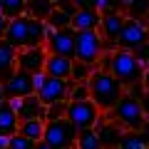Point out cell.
<instances>
[{
  "instance_id": "6da1fadb",
  "label": "cell",
  "mask_w": 149,
  "mask_h": 149,
  "mask_svg": "<svg viewBox=\"0 0 149 149\" xmlns=\"http://www.w3.org/2000/svg\"><path fill=\"white\" fill-rule=\"evenodd\" d=\"M5 42L15 50H27V47H40L45 42V22L35 20L30 15H22L17 20L8 22L5 30Z\"/></svg>"
},
{
  "instance_id": "7a4b0ae2",
  "label": "cell",
  "mask_w": 149,
  "mask_h": 149,
  "mask_svg": "<svg viewBox=\"0 0 149 149\" xmlns=\"http://www.w3.org/2000/svg\"><path fill=\"white\" fill-rule=\"evenodd\" d=\"M87 85H90V100L97 104L100 112H112V107L117 104L124 95V87L109 72H102V70H95L90 74Z\"/></svg>"
},
{
  "instance_id": "3957f363",
  "label": "cell",
  "mask_w": 149,
  "mask_h": 149,
  "mask_svg": "<svg viewBox=\"0 0 149 149\" xmlns=\"http://www.w3.org/2000/svg\"><path fill=\"white\" fill-rule=\"evenodd\" d=\"M107 119H112L122 132H142L144 122H147V117H144V112H142V102L129 97L127 92L122 95V100L117 104L112 107Z\"/></svg>"
},
{
  "instance_id": "277c9868",
  "label": "cell",
  "mask_w": 149,
  "mask_h": 149,
  "mask_svg": "<svg viewBox=\"0 0 149 149\" xmlns=\"http://www.w3.org/2000/svg\"><path fill=\"white\" fill-rule=\"evenodd\" d=\"M109 74L124 87V90H129V87H134V85H142L144 67L134 60L132 52H127V50H114V52H112Z\"/></svg>"
},
{
  "instance_id": "5b68a950",
  "label": "cell",
  "mask_w": 149,
  "mask_h": 149,
  "mask_svg": "<svg viewBox=\"0 0 149 149\" xmlns=\"http://www.w3.org/2000/svg\"><path fill=\"white\" fill-rule=\"evenodd\" d=\"M104 55V42L97 30H87V32H74V62L97 67L100 57Z\"/></svg>"
},
{
  "instance_id": "8992f818",
  "label": "cell",
  "mask_w": 149,
  "mask_h": 149,
  "mask_svg": "<svg viewBox=\"0 0 149 149\" xmlns=\"http://www.w3.org/2000/svg\"><path fill=\"white\" fill-rule=\"evenodd\" d=\"M70 124H72L77 132H85V129H95L102 119V112L97 109V104L92 100L85 102H67V114H65Z\"/></svg>"
},
{
  "instance_id": "52a82bcc",
  "label": "cell",
  "mask_w": 149,
  "mask_h": 149,
  "mask_svg": "<svg viewBox=\"0 0 149 149\" xmlns=\"http://www.w3.org/2000/svg\"><path fill=\"white\" fill-rule=\"evenodd\" d=\"M42 47H45L47 55L74 60V30L72 27L52 30V27L45 25V42H42Z\"/></svg>"
},
{
  "instance_id": "ba28073f",
  "label": "cell",
  "mask_w": 149,
  "mask_h": 149,
  "mask_svg": "<svg viewBox=\"0 0 149 149\" xmlns=\"http://www.w3.org/2000/svg\"><path fill=\"white\" fill-rule=\"evenodd\" d=\"M74 139H77V129H74L67 119L45 122L42 142L47 144L50 149H74Z\"/></svg>"
},
{
  "instance_id": "9c48e42d",
  "label": "cell",
  "mask_w": 149,
  "mask_h": 149,
  "mask_svg": "<svg viewBox=\"0 0 149 149\" xmlns=\"http://www.w3.org/2000/svg\"><path fill=\"white\" fill-rule=\"evenodd\" d=\"M149 42V30L144 27L142 20H132V17H124L122 32L117 37V50H127V52H134L137 47Z\"/></svg>"
},
{
  "instance_id": "30bf717a",
  "label": "cell",
  "mask_w": 149,
  "mask_h": 149,
  "mask_svg": "<svg viewBox=\"0 0 149 149\" xmlns=\"http://www.w3.org/2000/svg\"><path fill=\"white\" fill-rule=\"evenodd\" d=\"M122 25H124V13L122 10H112V13H104L100 20V32L102 42H104V52H114L117 50V37L122 32Z\"/></svg>"
},
{
  "instance_id": "8fae6325",
  "label": "cell",
  "mask_w": 149,
  "mask_h": 149,
  "mask_svg": "<svg viewBox=\"0 0 149 149\" xmlns=\"http://www.w3.org/2000/svg\"><path fill=\"white\" fill-rule=\"evenodd\" d=\"M70 87H72L70 80H55V77H47V74H45V82H42V87L35 92V97L42 102V107L57 104V102H67Z\"/></svg>"
},
{
  "instance_id": "7c38bea8",
  "label": "cell",
  "mask_w": 149,
  "mask_h": 149,
  "mask_svg": "<svg viewBox=\"0 0 149 149\" xmlns=\"http://www.w3.org/2000/svg\"><path fill=\"white\" fill-rule=\"evenodd\" d=\"M3 95H5V100H22V97L35 95V87H32V74L15 70V72H13L10 77L3 82Z\"/></svg>"
},
{
  "instance_id": "4fadbf2b",
  "label": "cell",
  "mask_w": 149,
  "mask_h": 149,
  "mask_svg": "<svg viewBox=\"0 0 149 149\" xmlns=\"http://www.w3.org/2000/svg\"><path fill=\"white\" fill-rule=\"evenodd\" d=\"M45 60H47V52L45 47H27V50H17V57H15V67L20 72L27 74H37L45 70Z\"/></svg>"
},
{
  "instance_id": "5bb4252c",
  "label": "cell",
  "mask_w": 149,
  "mask_h": 149,
  "mask_svg": "<svg viewBox=\"0 0 149 149\" xmlns=\"http://www.w3.org/2000/svg\"><path fill=\"white\" fill-rule=\"evenodd\" d=\"M102 15L97 10H92L90 3H74V15H72V30L74 32H87V30H97L100 27Z\"/></svg>"
},
{
  "instance_id": "9a60e30c",
  "label": "cell",
  "mask_w": 149,
  "mask_h": 149,
  "mask_svg": "<svg viewBox=\"0 0 149 149\" xmlns=\"http://www.w3.org/2000/svg\"><path fill=\"white\" fill-rule=\"evenodd\" d=\"M72 15H74V3H55L45 25L52 27V30H65V27L72 25Z\"/></svg>"
},
{
  "instance_id": "2e32d148",
  "label": "cell",
  "mask_w": 149,
  "mask_h": 149,
  "mask_svg": "<svg viewBox=\"0 0 149 149\" xmlns=\"http://www.w3.org/2000/svg\"><path fill=\"white\" fill-rule=\"evenodd\" d=\"M95 132H97V137H100L102 149H117L119 139H122V134H124L112 119H104V117L100 119V124L95 127Z\"/></svg>"
},
{
  "instance_id": "e0dca14e",
  "label": "cell",
  "mask_w": 149,
  "mask_h": 149,
  "mask_svg": "<svg viewBox=\"0 0 149 149\" xmlns=\"http://www.w3.org/2000/svg\"><path fill=\"white\" fill-rule=\"evenodd\" d=\"M47 77H55V80H70V72H72V60L67 57H55V55H47L45 60V70Z\"/></svg>"
},
{
  "instance_id": "ac0fdd59",
  "label": "cell",
  "mask_w": 149,
  "mask_h": 149,
  "mask_svg": "<svg viewBox=\"0 0 149 149\" xmlns=\"http://www.w3.org/2000/svg\"><path fill=\"white\" fill-rule=\"evenodd\" d=\"M15 114H17V119H20V122H30V119H42L45 107H42V102L37 100L35 95H30V97H22V100H20V109H17Z\"/></svg>"
},
{
  "instance_id": "d6986e66",
  "label": "cell",
  "mask_w": 149,
  "mask_h": 149,
  "mask_svg": "<svg viewBox=\"0 0 149 149\" xmlns=\"http://www.w3.org/2000/svg\"><path fill=\"white\" fill-rule=\"evenodd\" d=\"M15 57H17V50L10 47L5 40H0V85L15 72Z\"/></svg>"
},
{
  "instance_id": "ffe728a7",
  "label": "cell",
  "mask_w": 149,
  "mask_h": 149,
  "mask_svg": "<svg viewBox=\"0 0 149 149\" xmlns=\"http://www.w3.org/2000/svg\"><path fill=\"white\" fill-rule=\"evenodd\" d=\"M17 127H20L17 114L5 104V102H3V104H0V134L13 137V134H17Z\"/></svg>"
},
{
  "instance_id": "44dd1931",
  "label": "cell",
  "mask_w": 149,
  "mask_h": 149,
  "mask_svg": "<svg viewBox=\"0 0 149 149\" xmlns=\"http://www.w3.org/2000/svg\"><path fill=\"white\" fill-rule=\"evenodd\" d=\"M117 149H149V134L144 132H124Z\"/></svg>"
},
{
  "instance_id": "7402d4cb",
  "label": "cell",
  "mask_w": 149,
  "mask_h": 149,
  "mask_svg": "<svg viewBox=\"0 0 149 149\" xmlns=\"http://www.w3.org/2000/svg\"><path fill=\"white\" fill-rule=\"evenodd\" d=\"M17 134H22L25 139H30L32 144L42 142V134H45V122H42V119H30V122H20V127H17Z\"/></svg>"
},
{
  "instance_id": "603a6c76",
  "label": "cell",
  "mask_w": 149,
  "mask_h": 149,
  "mask_svg": "<svg viewBox=\"0 0 149 149\" xmlns=\"http://www.w3.org/2000/svg\"><path fill=\"white\" fill-rule=\"evenodd\" d=\"M0 13L10 20H17V17L27 15V3L25 0H0Z\"/></svg>"
},
{
  "instance_id": "cb8c5ba5",
  "label": "cell",
  "mask_w": 149,
  "mask_h": 149,
  "mask_svg": "<svg viewBox=\"0 0 149 149\" xmlns=\"http://www.w3.org/2000/svg\"><path fill=\"white\" fill-rule=\"evenodd\" d=\"M74 149H102L97 132H95V129H85V132H77V139H74Z\"/></svg>"
},
{
  "instance_id": "d4e9b609",
  "label": "cell",
  "mask_w": 149,
  "mask_h": 149,
  "mask_svg": "<svg viewBox=\"0 0 149 149\" xmlns=\"http://www.w3.org/2000/svg\"><path fill=\"white\" fill-rule=\"evenodd\" d=\"M55 3H27V15L35 17V20H47V15L52 13Z\"/></svg>"
},
{
  "instance_id": "484cf974",
  "label": "cell",
  "mask_w": 149,
  "mask_h": 149,
  "mask_svg": "<svg viewBox=\"0 0 149 149\" xmlns=\"http://www.w3.org/2000/svg\"><path fill=\"white\" fill-rule=\"evenodd\" d=\"M65 114H67V102H57V104L45 107L42 122H57V119H65Z\"/></svg>"
},
{
  "instance_id": "4316f807",
  "label": "cell",
  "mask_w": 149,
  "mask_h": 149,
  "mask_svg": "<svg viewBox=\"0 0 149 149\" xmlns=\"http://www.w3.org/2000/svg\"><path fill=\"white\" fill-rule=\"evenodd\" d=\"M92 72H95V67H90V65H82V62H74V60H72V72H70V82H87Z\"/></svg>"
},
{
  "instance_id": "83f0119b",
  "label": "cell",
  "mask_w": 149,
  "mask_h": 149,
  "mask_svg": "<svg viewBox=\"0 0 149 149\" xmlns=\"http://www.w3.org/2000/svg\"><path fill=\"white\" fill-rule=\"evenodd\" d=\"M85 100H90V85L87 82H72L67 102H85Z\"/></svg>"
},
{
  "instance_id": "f1b7e54d",
  "label": "cell",
  "mask_w": 149,
  "mask_h": 149,
  "mask_svg": "<svg viewBox=\"0 0 149 149\" xmlns=\"http://www.w3.org/2000/svg\"><path fill=\"white\" fill-rule=\"evenodd\" d=\"M35 144L30 142V139H25L22 134H13L10 137V144H8V149H32Z\"/></svg>"
},
{
  "instance_id": "f546056e",
  "label": "cell",
  "mask_w": 149,
  "mask_h": 149,
  "mask_svg": "<svg viewBox=\"0 0 149 149\" xmlns=\"http://www.w3.org/2000/svg\"><path fill=\"white\" fill-rule=\"evenodd\" d=\"M132 55H134V60H137V62L142 65L144 70L149 67V42H147V45H142V47H137Z\"/></svg>"
},
{
  "instance_id": "4dcf8cb0",
  "label": "cell",
  "mask_w": 149,
  "mask_h": 149,
  "mask_svg": "<svg viewBox=\"0 0 149 149\" xmlns=\"http://www.w3.org/2000/svg\"><path fill=\"white\" fill-rule=\"evenodd\" d=\"M42 82H45V72H37V74H32V87H35V92L42 87Z\"/></svg>"
},
{
  "instance_id": "1f68e13d",
  "label": "cell",
  "mask_w": 149,
  "mask_h": 149,
  "mask_svg": "<svg viewBox=\"0 0 149 149\" xmlns=\"http://www.w3.org/2000/svg\"><path fill=\"white\" fill-rule=\"evenodd\" d=\"M139 102H142V112H144V117L149 119V92H144V97H142Z\"/></svg>"
},
{
  "instance_id": "d6a6232c",
  "label": "cell",
  "mask_w": 149,
  "mask_h": 149,
  "mask_svg": "<svg viewBox=\"0 0 149 149\" xmlns=\"http://www.w3.org/2000/svg\"><path fill=\"white\" fill-rule=\"evenodd\" d=\"M5 30H8V17L0 13V40H5Z\"/></svg>"
},
{
  "instance_id": "836d02e7",
  "label": "cell",
  "mask_w": 149,
  "mask_h": 149,
  "mask_svg": "<svg viewBox=\"0 0 149 149\" xmlns=\"http://www.w3.org/2000/svg\"><path fill=\"white\" fill-rule=\"evenodd\" d=\"M142 85H144V92H149V67L144 70V77H142Z\"/></svg>"
},
{
  "instance_id": "e575fe53",
  "label": "cell",
  "mask_w": 149,
  "mask_h": 149,
  "mask_svg": "<svg viewBox=\"0 0 149 149\" xmlns=\"http://www.w3.org/2000/svg\"><path fill=\"white\" fill-rule=\"evenodd\" d=\"M8 144H10V137H5V134H0V149H8Z\"/></svg>"
},
{
  "instance_id": "d590c367",
  "label": "cell",
  "mask_w": 149,
  "mask_h": 149,
  "mask_svg": "<svg viewBox=\"0 0 149 149\" xmlns=\"http://www.w3.org/2000/svg\"><path fill=\"white\" fill-rule=\"evenodd\" d=\"M32 149H50V147H47V144H45V142H37V144H35V147H32Z\"/></svg>"
},
{
  "instance_id": "8d00e7d4",
  "label": "cell",
  "mask_w": 149,
  "mask_h": 149,
  "mask_svg": "<svg viewBox=\"0 0 149 149\" xmlns=\"http://www.w3.org/2000/svg\"><path fill=\"white\" fill-rule=\"evenodd\" d=\"M142 22H144V27H147V30H149V13H147V15H144V20H142Z\"/></svg>"
},
{
  "instance_id": "74e56055",
  "label": "cell",
  "mask_w": 149,
  "mask_h": 149,
  "mask_svg": "<svg viewBox=\"0 0 149 149\" xmlns=\"http://www.w3.org/2000/svg\"><path fill=\"white\" fill-rule=\"evenodd\" d=\"M5 102V95H3V85H0V104Z\"/></svg>"
},
{
  "instance_id": "f35d334b",
  "label": "cell",
  "mask_w": 149,
  "mask_h": 149,
  "mask_svg": "<svg viewBox=\"0 0 149 149\" xmlns=\"http://www.w3.org/2000/svg\"><path fill=\"white\" fill-rule=\"evenodd\" d=\"M144 132L149 134V119H147V122H144Z\"/></svg>"
}]
</instances>
